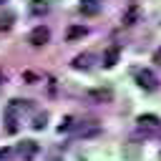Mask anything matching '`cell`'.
Returning a JSON list of instances; mask_svg holds the SVG:
<instances>
[{"instance_id": "obj_1", "label": "cell", "mask_w": 161, "mask_h": 161, "mask_svg": "<svg viewBox=\"0 0 161 161\" xmlns=\"http://www.w3.org/2000/svg\"><path fill=\"white\" fill-rule=\"evenodd\" d=\"M25 108H30L28 101H10L5 106V131L8 133H15L18 131V123H20V116H23Z\"/></svg>"}, {"instance_id": "obj_2", "label": "cell", "mask_w": 161, "mask_h": 161, "mask_svg": "<svg viewBox=\"0 0 161 161\" xmlns=\"http://www.w3.org/2000/svg\"><path fill=\"white\" fill-rule=\"evenodd\" d=\"M138 128L143 133H158L161 131V118L153 113H141L138 116Z\"/></svg>"}, {"instance_id": "obj_3", "label": "cell", "mask_w": 161, "mask_h": 161, "mask_svg": "<svg viewBox=\"0 0 161 161\" xmlns=\"http://www.w3.org/2000/svg\"><path fill=\"white\" fill-rule=\"evenodd\" d=\"M48 40H50V30H48V25H35V28L30 30V35H28V43H30L33 48L45 45Z\"/></svg>"}, {"instance_id": "obj_4", "label": "cell", "mask_w": 161, "mask_h": 161, "mask_svg": "<svg viewBox=\"0 0 161 161\" xmlns=\"http://www.w3.org/2000/svg\"><path fill=\"white\" fill-rule=\"evenodd\" d=\"M136 80H138V86L146 88V91H156V86H158V78H156V73H153L151 68H141V70L136 73Z\"/></svg>"}, {"instance_id": "obj_5", "label": "cell", "mask_w": 161, "mask_h": 161, "mask_svg": "<svg viewBox=\"0 0 161 161\" xmlns=\"http://www.w3.org/2000/svg\"><path fill=\"white\" fill-rule=\"evenodd\" d=\"M118 58H121V45H108L106 50H103V65L106 68H113L116 63H118Z\"/></svg>"}, {"instance_id": "obj_6", "label": "cell", "mask_w": 161, "mask_h": 161, "mask_svg": "<svg viewBox=\"0 0 161 161\" xmlns=\"http://www.w3.org/2000/svg\"><path fill=\"white\" fill-rule=\"evenodd\" d=\"M70 131H73V136H78V138H86V136H96V133H98V123H96V121H86L83 126H73Z\"/></svg>"}, {"instance_id": "obj_7", "label": "cell", "mask_w": 161, "mask_h": 161, "mask_svg": "<svg viewBox=\"0 0 161 161\" xmlns=\"http://www.w3.org/2000/svg\"><path fill=\"white\" fill-rule=\"evenodd\" d=\"M18 153L23 156V161H30V158L38 153V143H35V141H23V143L18 146Z\"/></svg>"}, {"instance_id": "obj_8", "label": "cell", "mask_w": 161, "mask_h": 161, "mask_svg": "<svg viewBox=\"0 0 161 161\" xmlns=\"http://www.w3.org/2000/svg\"><path fill=\"white\" fill-rule=\"evenodd\" d=\"M138 15H141V10H138V5L133 3V5H128V10L123 13V25L126 28H131V25H136L138 23Z\"/></svg>"}, {"instance_id": "obj_9", "label": "cell", "mask_w": 161, "mask_h": 161, "mask_svg": "<svg viewBox=\"0 0 161 161\" xmlns=\"http://www.w3.org/2000/svg\"><path fill=\"white\" fill-rule=\"evenodd\" d=\"M98 10H101V3L98 0H80V13L83 15H98Z\"/></svg>"}, {"instance_id": "obj_10", "label": "cell", "mask_w": 161, "mask_h": 161, "mask_svg": "<svg viewBox=\"0 0 161 161\" xmlns=\"http://www.w3.org/2000/svg\"><path fill=\"white\" fill-rule=\"evenodd\" d=\"M91 63H93V53H80V55L73 58V68H78V70H80V68H83V70L91 68Z\"/></svg>"}, {"instance_id": "obj_11", "label": "cell", "mask_w": 161, "mask_h": 161, "mask_svg": "<svg viewBox=\"0 0 161 161\" xmlns=\"http://www.w3.org/2000/svg\"><path fill=\"white\" fill-rule=\"evenodd\" d=\"M86 33H88V30H86L83 25H70L68 33H65V38H68V40H75V38H83Z\"/></svg>"}, {"instance_id": "obj_12", "label": "cell", "mask_w": 161, "mask_h": 161, "mask_svg": "<svg viewBox=\"0 0 161 161\" xmlns=\"http://www.w3.org/2000/svg\"><path fill=\"white\" fill-rule=\"evenodd\" d=\"M88 96H91L93 101H98V103H103V101H108V98H111V91H108V88H96V91H91Z\"/></svg>"}, {"instance_id": "obj_13", "label": "cell", "mask_w": 161, "mask_h": 161, "mask_svg": "<svg viewBox=\"0 0 161 161\" xmlns=\"http://www.w3.org/2000/svg\"><path fill=\"white\" fill-rule=\"evenodd\" d=\"M45 10H48L45 0H33V13H35V15H40V13H45Z\"/></svg>"}, {"instance_id": "obj_14", "label": "cell", "mask_w": 161, "mask_h": 161, "mask_svg": "<svg viewBox=\"0 0 161 161\" xmlns=\"http://www.w3.org/2000/svg\"><path fill=\"white\" fill-rule=\"evenodd\" d=\"M70 128H73V118H70V116H68V118H65V121H63V123H60V126H58V131H60V133H63V131H70Z\"/></svg>"}, {"instance_id": "obj_15", "label": "cell", "mask_w": 161, "mask_h": 161, "mask_svg": "<svg viewBox=\"0 0 161 161\" xmlns=\"http://www.w3.org/2000/svg\"><path fill=\"white\" fill-rule=\"evenodd\" d=\"M10 20H13V15H5V18H0V30H8V28H10Z\"/></svg>"}, {"instance_id": "obj_16", "label": "cell", "mask_w": 161, "mask_h": 161, "mask_svg": "<svg viewBox=\"0 0 161 161\" xmlns=\"http://www.w3.org/2000/svg\"><path fill=\"white\" fill-rule=\"evenodd\" d=\"M45 126V113L43 116H35V123H33V128H43Z\"/></svg>"}, {"instance_id": "obj_17", "label": "cell", "mask_w": 161, "mask_h": 161, "mask_svg": "<svg viewBox=\"0 0 161 161\" xmlns=\"http://www.w3.org/2000/svg\"><path fill=\"white\" fill-rule=\"evenodd\" d=\"M8 156H10V148H8V146H5V148H0V161H3V158H8Z\"/></svg>"}, {"instance_id": "obj_18", "label": "cell", "mask_w": 161, "mask_h": 161, "mask_svg": "<svg viewBox=\"0 0 161 161\" xmlns=\"http://www.w3.org/2000/svg\"><path fill=\"white\" fill-rule=\"evenodd\" d=\"M153 63H156V65H161V48L153 53Z\"/></svg>"}, {"instance_id": "obj_19", "label": "cell", "mask_w": 161, "mask_h": 161, "mask_svg": "<svg viewBox=\"0 0 161 161\" xmlns=\"http://www.w3.org/2000/svg\"><path fill=\"white\" fill-rule=\"evenodd\" d=\"M0 80H3V70H0Z\"/></svg>"}]
</instances>
